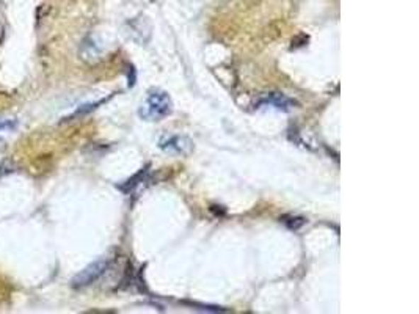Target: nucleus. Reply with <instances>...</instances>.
Listing matches in <instances>:
<instances>
[{"mask_svg":"<svg viewBox=\"0 0 419 314\" xmlns=\"http://www.w3.org/2000/svg\"><path fill=\"white\" fill-rule=\"evenodd\" d=\"M110 262L107 259H99V261H94L91 262L90 266H86L84 270H80V272L72 279V288H85V286H90L91 283L98 281L102 275L107 272Z\"/></svg>","mask_w":419,"mask_h":314,"instance_id":"f03ea898","label":"nucleus"},{"mask_svg":"<svg viewBox=\"0 0 419 314\" xmlns=\"http://www.w3.org/2000/svg\"><path fill=\"white\" fill-rule=\"evenodd\" d=\"M281 222L288 226L289 230H294V231H297L298 228H301V226L305 225V218H301V217H294V215H288V217H283L281 218Z\"/></svg>","mask_w":419,"mask_h":314,"instance_id":"39448f33","label":"nucleus"},{"mask_svg":"<svg viewBox=\"0 0 419 314\" xmlns=\"http://www.w3.org/2000/svg\"><path fill=\"white\" fill-rule=\"evenodd\" d=\"M173 112V102L168 93L162 90H152L138 108L140 118L145 121H162Z\"/></svg>","mask_w":419,"mask_h":314,"instance_id":"f257e3e1","label":"nucleus"},{"mask_svg":"<svg viewBox=\"0 0 419 314\" xmlns=\"http://www.w3.org/2000/svg\"><path fill=\"white\" fill-rule=\"evenodd\" d=\"M16 128V123L11 120H0V133H6V130H13Z\"/></svg>","mask_w":419,"mask_h":314,"instance_id":"423d86ee","label":"nucleus"},{"mask_svg":"<svg viewBox=\"0 0 419 314\" xmlns=\"http://www.w3.org/2000/svg\"><path fill=\"white\" fill-rule=\"evenodd\" d=\"M159 146L165 152H170V155H178V156H187L194 150V143L190 142V138L184 135H172L162 138Z\"/></svg>","mask_w":419,"mask_h":314,"instance_id":"7ed1b4c3","label":"nucleus"},{"mask_svg":"<svg viewBox=\"0 0 419 314\" xmlns=\"http://www.w3.org/2000/svg\"><path fill=\"white\" fill-rule=\"evenodd\" d=\"M297 102L284 96L281 93H270L266 94V96H262L258 102H256V107L261 108V107H270V108H276V111H281V112H291L292 108H296Z\"/></svg>","mask_w":419,"mask_h":314,"instance_id":"20e7f679","label":"nucleus"}]
</instances>
